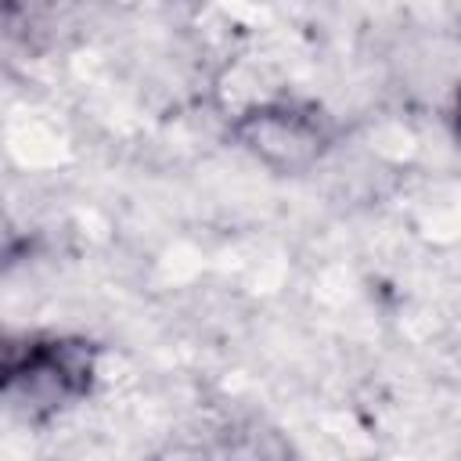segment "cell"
Returning <instances> with one entry per match:
<instances>
[{
  "mask_svg": "<svg viewBox=\"0 0 461 461\" xmlns=\"http://www.w3.org/2000/svg\"><path fill=\"white\" fill-rule=\"evenodd\" d=\"M0 400L22 425H43L79 407L97 382V346L83 335H22L4 346Z\"/></svg>",
  "mask_w": 461,
  "mask_h": 461,
  "instance_id": "6da1fadb",
  "label": "cell"
},
{
  "mask_svg": "<svg viewBox=\"0 0 461 461\" xmlns=\"http://www.w3.org/2000/svg\"><path fill=\"white\" fill-rule=\"evenodd\" d=\"M234 140L274 173H303L335 144V122L310 101H263L238 115Z\"/></svg>",
  "mask_w": 461,
  "mask_h": 461,
  "instance_id": "7a4b0ae2",
  "label": "cell"
},
{
  "mask_svg": "<svg viewBox=\"0 0 461 461\" xmlns=\"http://www.w3.org/2000/svg\"><path fill=\"white\" fill-rule=\"evenodd\" d=\"M450 126H454V140L461 148V86L454 90V104H450Z\"/></svg>",
  "mask_w": 461,
  "mask_h": 461,
  "instance_id": "3957f363",
  "label": "cell"
}]
</instances>
